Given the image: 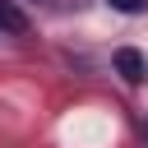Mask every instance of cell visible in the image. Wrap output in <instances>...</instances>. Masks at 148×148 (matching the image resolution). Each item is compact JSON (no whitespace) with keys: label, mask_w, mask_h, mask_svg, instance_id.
I'll list each match as a JSON object with an SVG mask.
<instances>
[{"label":"cell","mask_w":148,"mask_h":148,"mask_svg":"<svg viewBox=\"0 0 148 148\" xmlns=\"http://www.w3.org/2000/svg\"><path fill=\"white\" fill-rule=\"evenodd\" d=\"M0 32H28V18L14 0H0Z\"/></svg>","instance_id":"7a4b0ae2"},{"label":"cell","mask_w":148,"mask_h":148,"mask_svg":"<svg viewBox=\"0 0 148 148\" xmlns=\"http://www.w3.org/2000/svg\"><path fill=\"white\" fill-rule=\"evenodd\" d=\"M111 9H120V14H143L148 9V0H106Z\"/></svg>","instance_id":"3957f363"},{"label":"cell","mask_w":148,"mask_h":148,"mask_svg":"<svg viewBox=\"0 0 148 148\" xmlns=\"http://www.w3.org/2000/svg\"><path fill=\"white\" fill-rule=\"evenodd\" d=\"M143 134H148V125H143Z\"/></svg>","instance_id":"277c9868"},{"label":"cell","mask_w":148,"mask_h":148,"mask_svg":"<svg viewBox=\"0 0 148 148\" xmlns=\"http://www.w3.org/2000/svg\"><path fill=\"white\" fill-rule=\"evenodd\" d=\"M116 69H120V79L125 83H143V74H148V65H143V56L139 51H116Z\"/></svg>","instance_id":"6da1fadb"}]
</instances>
